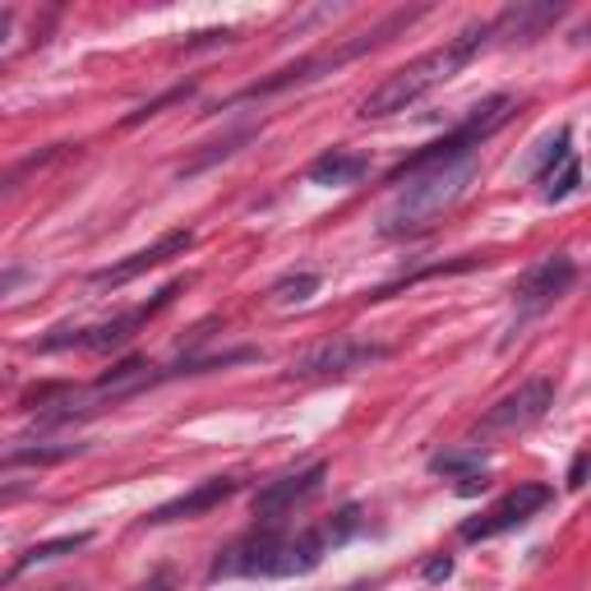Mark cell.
I'll use <instances>...</instances> for the list:
<instances>
[{"mask_svg":"<svg viewBox=\"0 0 591 591\" xmlns=\"http://www.w3.org/2000/svg\"><path fill=\"white\" fill-rule=\"evenodd\" d=\"M389 181L398 186L389 209L379 218L383 236H416L440 213H448L476 181V152L472 158H440V162H421V167H398Z\"/></svg>","mask_w":591,"mask_h":591,"instance_id":"obj_1","label":"cell"},{"mask_svg":"<svg viewBox=\"0 0 591 591\" xmlns=\"http://www.w3.org/2000/svg\"><path fill=\"white\" fill-rule=\"evenodd\" d=\"M490 46V23H467L457 38H448L444 46H434L425 51V56L416 61H407L402 70H393L389 80H383L366 102H361V112L356 116H366V120H383V116H393V112H407L411 102H421L430 88H440L444 80H453V74L467 65L476 51Z\"/></svg>","mask_w":591,"mask_h":591,"instance_id":"obj_2","label":"cell"},{"mask_svg":"<svg viewBox=\"0 0 591 591\" xmlns=\"http://www.w3.org/2000/svg\"><path fill=\"white\" fill-rule=\"evenodd\" d=\"M324 550H328L324 531L282 536L277 527H264L250 541L222 550L209 578H305L324 563Z\"/></svg>","mask_w":591,"mask_h":591,"instance_id":"obj_3","label":"cell"},{"mask_svg":"<svg viewBox=\"0 0 591 591\" xmlns=\"http://www.w3.org/2000/svg\"><path fill=\"white\" fill-rule=\"evenodd\" d=\"M190 287V277H176L171 287H162L158 296H152L148 305H135V310H125V315H116V319H102V324H93V328H61V333H51V338H42L38 342V351H65V347H84V351H112V347H125L135 338V333L158 315V310H167V305L176 300Z\"/></svg>","mask_w":591,"mask_h":591,"instance_id":"obj_4","label":"cell"},{"mask_svg":"<svg viewBox=\"0 0 591 591\" xmlns=\"http://www.w3.org/2000/svg\"><path fill=\"white\" fill-rule=\"evenodd\" d=\"M555 407V379H527L508 398H499L485 416L476 421V440H504V434H523Z\"/></svg>","mask_w":591,"mask_h":591,"instance_id":"obj_5","label":"cell"},{"mask_svg":"<svg viewBox=\"0 0 591 591\" xmlns=\"http://www.w3.org/2000/svg\"><path fill=\"white\" fill-rule=\"evenodd\" d=\"M379 361H389V347L383 342H366V338H328L319 347H310L292 366L296 379H347L356 370H370Z\"/></svg>","mask_w":591,"mask_h":591,"instance_id":"obj_6","label":"cell"},{"mask_svg":"<svg viewBox=\"0 0 591 591\" xmlns=\"http://www.w3.org/2000/svg\"><path fill=\"white\" fill-rule=\"evenodd\" d=\"M550 504H555V490H550V485L527 481V485H518V490H508L504 499H495L490 508L481 513V518L462 523V541H490V536H504V531H513V527H527L536 513L550 508Z\"/></svg>","mask_w":591,"mask_h":591,"instance_id":"obj_7","label":"cell"},{"mask_svg":"<svg viewBox=\"0 0 591 591\" xmlns=\"http://www.w3.org/2000/svg\"><path fill=\"white\" fill-rule=\"evenodd\" d=\"M573 282H578V264L569 260V254H546V260H536L518 277V287H513V300H518V324L546 315L559 296L573 292Z\"/></svg>","mask_w":591,"mask_h":591,"instance_id":"obj_8","label":"cell"},{"mask_svg":"<svg viewBox=\"0 0 591 591\" xmlns=\"http://www.w3.org/2000/svg\"><path fill=\"white\" fill-rule=\"evenodd\" d=\"M324 476H328V467L324 462H315V467H305V472H296V476H282V481H268L260 495L250 499V508H254V518H260L264 527H277L282 518H287L292 508H300L305 499H315L319 495V485H324Z\"/></svg>","mask_w":591,"mask_h":591,"instance_id":"obj_9","label":"cell"},{"mask_svg":"<svg viewBox=\"0 0 591 591\" xmlns=\"http://www.w3.org/2000/svg\"><path fill=\"white\" fill-rule=\"evenodd\" d=\"M194 245V231H167V236H158L152 245H144V250H135V254H125L120 264H112V268H97L93 273V282L97 287H125V282H135V277H144L148 268H162L167 260H181V254Z\"/></svg>","mask_w":591,"mask_h":591,"instance_id":"obj_10","label":"cell"},{"mask_svg":"<svg viewBox=\"0 0 591 591\" xmlns=\"http://www.w3.org/2000/svg\"><path fill=\"white\" fill-rule=\"evenodd\" d=\"M236 490H241V481H236V476H213V481H199L190 495L171 499V504H162V508H152V513H148V523H152V527H162V523L203 518V513H213L218 504H226V499L236 495Z\"/></svg>","mask_w":591,"mask_h":591,"instance_id":"obj_11","label":"cell"},{"mask_svg":"<svg viewBox=\"0 0 591 591\" xmlns=\"http://www.w3.org/2000/svg\"><path fill=\"white\" fill-rule=\"evenodd\" d=\"M310 186H338V190H347V186H361L366 176H370V158L366 152H351V148H328V152H319V158L310 162Z\"/></svg>","mask_w":591,"mask_h":591,"instance_id":"obj_12","label":"cell"},{"mask_svg":"<svg viewBox=\"0 0 591 591\" xmlns=\"http://www.w3.org/2000/svg\"><path fill=\"white\" fill-rule=\"evenodd\" d=\"M559 6H508L499 19H490V42L495 38H536L559 19Z\"/></svg>","mask_w":591,"mask_h":591,"instance_id":"obj_13","label":"cell"},{"mask_svg":"<svg viewBox=\"0 0 591 591\" xmlns=\"http://www.w3.org/2000/svg\"><path fill=\"white\" fill-rule=\"evenodd\" d=\"M93 541V531H70V536H56V541H42V546H29L19 555V563H14V573L10 578H19V573H29V569H38V563H51V559H65V555H74V550H84Z\"/></svg>","mask_w":591,"mask_h":591,"instance_id":"obj_14","label":"cell"},{"mask_svg":"<svg viewBox=\"0 0 591 591\" xmlns=\"http://www.w3.org/2000/svg\"><path fill=\"white\" fill-rule=\"evenodd\" d=\"M80 453V444H33V448H19V453H0V472H14V467H51V462H65Z\"/></svg>","mask_w":591,"mask_h":591,"instance_id":"obj_15","label":"cell"},{"mask_svg":"<svg viewBox=\"0 0 591 591\" xmlns=\"http://www.w3.org/2000/svg\"><path fill=\"white\" fill-rule=\"evenodd\" d=\"M319 292V273H287L282 282H273V300L277 305H300V300H310Z\"/></svg>","mask_w":591,"mask_h":591,"instance_id":"obj_16","label":"cell"},{"mask_svg":"<svg viewBox=\"0 0 591 591\" xmlns=\"http://www.w3.org/2000/svg\"><path fill=\"white\" fill-rule=\"evenodd\" d=\"M430 472L434 476H472V472H481V453L476 448H462V453H434L430 457Z\"/></svg>","mask_w":591,"mask_h":591,"instance_id":"obj_17","label":"cell"},{"mask_svg":"<svg viewBox=\"0 0 591 591\" xmlns=\"http://www.w3.org/2000/svg\"><path fill=\"white\" fill-rule=\"evenodd\" d=\"M254 135H260V130H254V125H250V130H236V135H226L222 144H209L213 152H199V158H194V162H186V167H181V176H194V171H203V167H213L218 158H231V152H236L241 144H250Z\"/></svg>","mask_w":591,"mask_h":591,"instance_id":"obj_18","label":"cell"},{"mask_svg":"<svg viewBox=\"0 0 591 591\" xmlns=\"http://www.w3.org/2000/svg\"><path fill=\"white\" fill-rule=\"evenodd\" d=\"M186 93H190V84H186V88H171V93H162V97H152V102H148V107H139V112H135L130 120H125V125H139V120H148V116H158L162 107H171V102H181Z\"/></svg>","mask_w":591,"mask_h":591,"instance_id":"obj_19","label":"cell"},{"mask_svg":"<svg viewBox=\"0 0 591 591\" xmlns=\"http://www.w3.org/2000/svg\"><path fill=\"white\" fill-rule=\"evenodd\" d=\"M485 485H490V472L481 467V472H472V476H462V481H457V495H462V499H472V495L485 490Z\"/></svg>","mask_w":591,"mask_h":591,"instance_id":"obj_20","label":"cell"},{"mask_svg":"<svg viewBox=\"0 0 591 591\" xmlns=\"http://www.w3.org/2000/svg\"><path fill=\"white\" fill-rule=\"evenodd\" d=\"M453 573V559L448 555H434L430 563H425V582H444Z\"/></svg>","mask_w":591,"mask_h":591,"instance_id":"obj_21","label":"cell"},{"mask_svg":"<svg viewBox=\"0 0 591 591\" xmlns=\"http://www.w3.org/2000/svg\"><path fill=\"white\" fill-rule=\"evenodd\" d=\"M23 282H29V268H6L0 273V300H6L14 287H23Z\"/></svg>","mask_w":591,"mask_h":591,"instance_id":"obj_22","label":"cell"},{"mask_svg":"<svg viewBox=\"0 0 591 591\" xmlns=\"http://www.w3.org/2000/svg\"><path fill=\"white\" fill-rule=\"evenodd\" d=\"M582 485H587V453H578L569 467V490H582Z\"/></svg>","mask_w":591,"mask_h":591,"instance_id":"obj_23","label":"cell"},{"mask_svg":"<svg viewBox=\"0 0 591 591\" xmlns=\"http://www.w3.org/2000/svg\"><path fill=\"white\" fill-rule=\"evenodd\" d=\"M10 29H14V10H0V46H6Z\"/></svg>","mask_w":591,"mask_h":591,"instance_id":"obj_24","label":"cell"},{"mask_svg":"<svg viewBox=\"0 0 591 591\" xmlns=\"http://www.w3.org/2000/svg\"><path fill=\"white\" fill-rule=\"evenodd\" d=\"M139 591H171V582H167V578H152V582H144Z\"/></svg>","mask_w":591,"mask_h":591,"instance_id":"obj_25","label":"cell"},{"mask_svg":"<svg viewBox=\"0 0 591 591\" xmlns=\"http://www.w3.org/2000/svg\"><path fill=\"white\" fill-rule=\"evenodd\" d=\"M19 495H23V490H0V499H19Z\"/></svg>","mask_w":591,"mask_h":591,"instance_id":"obj_26","label":"cell"},{"mask_svg":"<svg viewBox=\"0 0 591 591\" xmlns=\"http://www.w3.org/2000/svg\"><path fill=\"white\" fill-rule=\"evenodd\" d=\"M56 591H80V587H56Z\"/></svg>","mask_w":591,"mask_h":591,"instance_id":"obj_27","label":"cell"}]
</instances>
